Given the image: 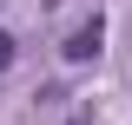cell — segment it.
Segmentation results:
<instances>
[{
	"label": "cell",
	"instance_id": "cell-1",
	"mask_svg": "<svg viewBox=\"0 0 132 125\" xmlns=\"http://www.w3.org/2000/svg\"><path fill=\"white\" fill-rule=\"evenodd\" d=\"M99 46H106V20H86V26H73V33H66V59H73V66H86V59H99Z\"/></svg>",
	"mask_w": 132,
	"mask_h": 125
},
{
	"label": "cell",
	"instance_id": "cell-2",
	"mask_svg": "<svg viewBox=\"0 0 132 125\" xmlns=\"http://www.w3.org/2000/svg\"><path fill=\"white\" fill-rule=\"evenodd\" d=\"M0 66H13V40H7V33H0Z\"/></svg>",
	"mask_w": 132,
	"mask_h": 125
}]
</instances>
